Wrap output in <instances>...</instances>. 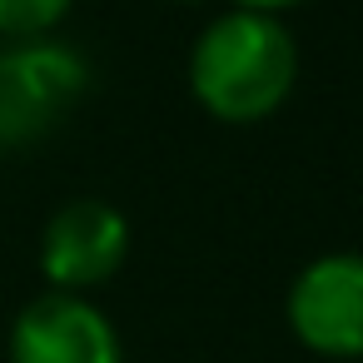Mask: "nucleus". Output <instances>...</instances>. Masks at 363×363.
Segmentation results:
<instances>
[{
    "instance_id": "3",
    "label": "nucleus",
    "mask_w": 363,
    "mask_h": 363,
    "mask_svg": "<svg viewBox=\"0 0 363 363\" xmlns=\"http://www.w3.org/2000/svg\"><path fill=\"white\" fill-rule=\"evenodd\" d=\"M289 328L318 358H363V254H323L289 289Z\"/></svg>"
},
{
    "instance_id": "7",
    "label": "nucleus",
    "mask_w": 363,
    "mask_h": 363,
    "mask_svg": "<svg viewBox=\"0 0 363 363\" xmlns=\"http://www.w3.org/2000/svg\"><path fill=\"white\" fill-rule=\"evenodd\" d=\"M294 6H303V0H234V11H259V16H279Z\"/></svg>"
},
{
    "instance_id": "2",
    "label": "nucleus",
    "mask_w": 363,
    "mask_h": 363,
    "mask_svg": "<svg viewBox=\"0 0 363 363\" xmlns=\"http://www.w3.org/2000/svg\"><path fill=\"white\" fill-rule=\"evenodd\" d=\"M90 90V65L60 40H6L0 45V150L45 140Z\"/></svg>"
},
{
    "instance_id": "4",
    "label": "nucleus",
    "mask_w": 363,
    "mask_h": 363,
    "mask_svg": "<svg viewBox=\"0 0 363 363\" xmlns=\"http://www.w3.org/2000/svg\"><path fill=\"white\" fill-rule=\"evenodd\" d=\"M130 254V224L105 199H70L45 219L40 234V274L60 294H85L120 274Z\"/></svg>"
},
{
    "instance_id": "5",
    "label": "nucleus",
    "mask_w": 363,
    "mask_h": 363,
    "mask_svg": "<svg viewBox=\"0 0 363 363\" xmlns=\"http://www.w3.org/2000/svg\"><path fill=\"white\" fill-rule=\"evenodd\" d=\"M11 363H125L115 323L85 294H40L11 323Z\"/></svg>"
},
{
    "instance_id": "6",
    "label": "nucleus",
    "mask_w": 363,
    "mask_h": 363,
    "mask_svg": "<svg viewBox=\"0 0 363 363\" xmlns=\"http://www.w3.org/2000/svg\"><path fill=\"white\" fill-rule=\"evenodd\" d=\"M75 0H0V40H35L50 35Z\"/></svg>"
},
{
    "instance_id": "1",
    "label": "nucleus",
    "mask_w": 363,
    "mask_h": 363,
    "mask_svg": "<svg viewBox=\"0 0 363 363\" xmlns=\"http://www.w3.org/2000/svg\"><path fill=\"white\" fill-rule=\"evenodd\" d=\"M298 80L294 35L279 16L229 11L209 21L189 50V90L219 125H259L269 120Z\"/></svg>"
}]
</instances>
